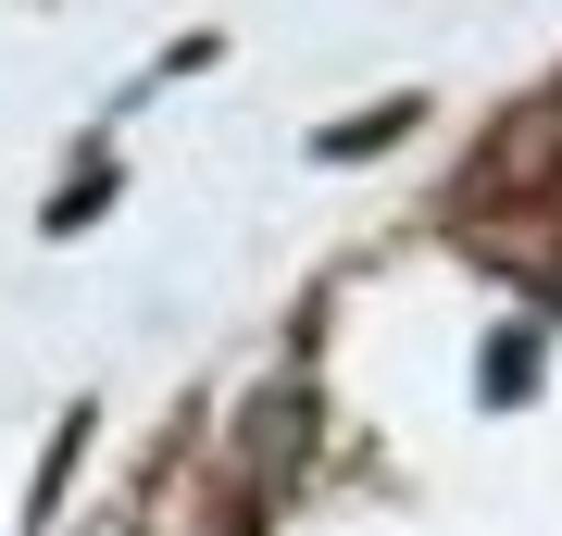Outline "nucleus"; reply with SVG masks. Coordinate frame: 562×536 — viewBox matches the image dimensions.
<instances>
[{"label": "nucleus", "instance_id": "nucleus-2", "mask_svg": "<svg viewBox=\"0 0 562 536\" xmlns=\"http://www.w3.org/2000/svg\"><path fill=\"white\" fill-rule=\"evenodd\" d=\"M413 113H425V100H375V113H350L338 138H325V162H362V150H387V138H413Z\"/></svg>", "mask_w": 562, "mask_h": 536}, {"label": "nucleus", "instance_id": "nucleus-1", "mask_svg": "<svg viewBox=\"0 0 562 536\" xmlns=\"http://www.w3.org/2000/svg\"><path fill=\"white\" fill-rule=\"evenodd\" d=\"M313 437V399L301 387H262V412H250V461H262V475H288V449H301Z\"/></svg>", "mask_w": 562, "mask_h": 536}, {"label": "nucleus", "instance_id": "nucleus-4", "mask_svg": "<svg viewBox=\"0 0 562 536\" xmlns=\"http://www.w3.org/2000/svg\"><path fill=\"white\" fill-rule=\"evenodd\" d=\"M76 449H88V412H63V437H50V461H38V512L63 499V475H76Z\"/></svg>", "mask_w": 562, "mask_h": 536}, {"label": "nucleus", "instance_id": "nucleus-3", "mask_svg": "<svg viewBox=\"0 0 562 536\" xmlns=\"http://www.w3.org/2000/svg\"><path fill=\"white\" fill-rule=\"evenodd\" d=\"M538 387V338H487V399H525Z\"/></svg>", "mask_w": 562, "mask_h": 536}]
</instances>
